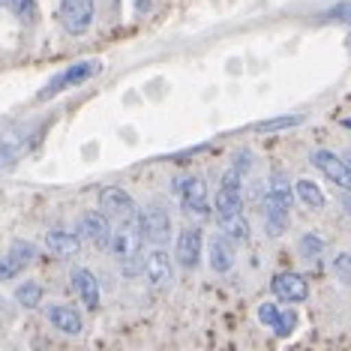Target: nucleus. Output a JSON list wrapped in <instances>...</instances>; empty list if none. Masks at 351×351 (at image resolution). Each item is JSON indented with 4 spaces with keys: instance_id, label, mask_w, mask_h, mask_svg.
<instances>
[{
    "instance_id": "obj_31",
    "label": "nucleus",
    "mask_w": 351,
    "mask_h": 351,
    "mask_svg": "<svg viewBox=\"0 0 351 351\" xmlns=\"http://www.w3.org/2000/svg\"><path fill=\"white\" fill-rule=\"evenodd\" d=\"M342 159H346V162L351 165V150H348V154H342Z\"/></svg>"
},
{
    "instance_id": "obj_26",
    "label": "nucleus",
    "mask_w": 351,
    "mask_h": 351,
    "mask_svg": "<svg viewBox=\"0 0 351 351\" xmlns=\"http://www.w3.org/2000/svg\"><path fill=\"white\" fill-rule=\"evenodd\" d=\"M324 21H333V25H348L351 27V0H342V3L330 6L324 12Z\"/></svg>"
},
{
    "instance_id": "obj_9",
    "label": "nucleus",
    "mask_w": 351,
    "mask_h": 351,
    "mask_svg": "<svg viewBox=\"0 0 351 351\" xmlns=\"http://www.w3.org/2000/svg\"><path fill=\"white\" fill-rule=\"evenodd\" d=\"M99 210L106 213L108 219L114 222H130L138 219V207H135V198L121 186H106L99 189Z\"/></svg>"
},
{
    "instance_id": "obj_17",
    "label": "nucleus",
    "mask_w": 351,
    "mask_h": 351,
    "mask_svg": "<svg viewBox=\"0 0 351 351\" xmlns=\"http://www.w3.org/2000/svg\"><path fill=\"white\" fill-rule=\"evenodd\" d=\"M234 243L228 241V237L222 234H213L210 241H207V265H210L213 274H231V267H234Z\"/></svg>"
},
{
    "instance_id": "obj_15",
    "label": "nucleus",
    "mask_w": 351,
    "mask_h": 351,
    "mask_svg": "<svg viewBox=\"0 0 351 351\" xmlns=\"http://www.w3.org/2000/svg\"><path fill=\"white\" fill-rule=\"evenodd\" d=\"M145 276H147V282L154 285V289H165V285L171 282V276H174V265H171V255L165 252V250H150L145 255Z\"/></svg>"
},
{
    "instance_id": "obj_30",
    "label": "nucleus",
    "mask_w": 351,
    "mask_h": 351,
    "mask_svg": "<svg viewBox=\"0 0 351 351\" xmlns=\"http://www.w3.org/2000/svg\"><path fill=\"white\" fill-rule=\"evenodd\" d=\"M121 270H123V276H126V279L141 276V274H145V255H135V258L121 261Z\"/></svg>"
},
{
    "instance_id": "obj_8",
    "label": "nucleus",
    "mask_w": 351,
    "mask_h": 351,
    "mask_svg": "<svg viewBox=\"0 0 351 351\" xmlns=\"http://www.w3.org/2000/svg\"><path fill=\"white\" fill-rule=\"evenodd\" d=\"M111 252L117 255V261L135 258V255H145V237H141L138 219L130 222H117V228H111Z\"/></svg>"
},
{
    "instance_id": "obj_6",
    "label": "nucleus",
    "mask_w": 351,
    "mask_h": 351,
    "mask_svg": "<svg viewBox=\"0 0 351 351\" xmlns=\"http://www.w3.org/2000/svg\"><path fill=\"white\" fill-rule=\"evenodd\" d=\"M97 19V0H60V25L69 36H84Z\"/></svg>"
},
{
    "instance_id": "obj_2",
    "label": "nucleus",
    "mask_w": 351,
    "mask_h": 351,
    "mask_svg": "<svg viewBox=\"0 0 351 351\" xmlns=\"http://www.w3.org/2000/svg\"><path fill=\"white\" fill-rule=\"evenodd\" d=\"M99 73H102V60H78V63H73V66L60 69L58 75H51L49 82H45L43 90H39L36 99H39V102L54 99V97H60L63 90H73V87L90 82V78L99 75Z\"/></svg>"
},
{
    "instance_id": "obj_20",
    "label": "nucleus",
    "mask_w": 351,
    "mask_h": 351,
    "mask_svg": "<svg viewBox=\"0 0 351 351\" xmlns=\"http://www.w3.org/2000/svg\"><path fill=\"white\" fill-rule=\"evenodd\" d=\"M294 198H298L303 207H309V210H322V207L327 204L322 186H318L315 180H298L294 183Z\"/></svg>"
},
{
    "instance_id": "obj_4",
    "label": "nucleus",
    "mask_w": 351,
    "mask_h": 351,
    "mask_svg": "<svg viewBox=\"0 0 351 351\" xmlns=\"http://www.w3.org/2000/svg\"><path fill=\"white\" fill-rule=\"evenodd\" d=\"M174 193L180 198V207L193 217H207L210 213V198H207V183L198 174H183L174 180Z\"/></svg>"
},
{
    "instance_id": "obj_27",
    "label": "nucleus",
    "mask_w": 351,
    "mask_h": 351,
    "mask_svg": "<svg viewBox=\"0 0 351 351\" xmlns=\"http://www.w3.org/2000/svg\"><path fill=\"white\" fill-rule=\"evenodd\" d=\"M294 327H298V313H294V309H282V315H279L274 333L285 339V337H291V333H294Z\"/></svg>"
},
{
    "instance_id": "obj_18",
    "label": "nucleus",
    "mask_w": 351,
    "mask_h": 351,
    "mask_svg": "<svg viewBox=\"0 0 351 351\" xmlns=\"http://www.w3.org/2000/svg\"><path fill=\"white\" fill-rule=\"evenodd\" d=\"M69 282H73V291L78 294V300H82L87 309H97L99 306V282H97V276H93V270L73 267Z\"/></svg>"
},
{
    "instance_id": "obj_3",
    "label": "nucleus",
    "mask_w": 351,
    "mask_h": 351,
    "mask_svg": "<svg viewBox=\"0 0 351 351\" xmlns=\"http://www.w3.org/2000/svg\"><path fill=\"white\" fill-rule=\"evenodd\" d=\"M138 228L145 243H150L156 250H165V243L171 241V217L162 204H147L145 210H138Z\"/></svg>"
},
{
    "instance_id": "obj_1",
    "label": "nucleus",
    "mask_w": 351,
    "mask_h": 351,
    "mask_svg": "<svg viewBox=\"0 0 351 351\" xmlns=\"http://www.w3.org/2000/svg\"><path fill=\"white\" fill-rule=\"evenodd\" d=\"M261 204H265V228H267V234H270V237L285 234V228H289V222H291L294 186L289 183V178H285L282 171H274V174H270Z\"/></svg>"
},
{
    "instance_id": "obj_22",
    "label": "nucleus",
    "mask_w": 351,
    "mask_h": 351,
    "mask_svg": "<svg viewBox=\"0 0 351 351\" xmlns=\"http://www.w3.org/2000/svg\"><path fill=\"white\" fill-rule=\"evenodd\" d=\"M306 123V114H282V117H270V121L255 123V132H282V130H294V126Z\"/></svg>"
},
{
    "instance_id": "obj_19",
    "label": "nucleus",
    "mask_w": 351,
    "mask_h": 351,
    "mask_svg": "<svg viewBox=\"0 0 351 351\" xmlns=\"http://www.w3.org/2000/svg\"><path fill=\"white\" fill-rule=\"evenodd\" d=\"M45 246L60 255V258H69V255H75L82 250V237L75 234V231H63V228H51L49 234H45Z\"/></svg>"
},
{
    "instance_id": "obj_5",
    "label": "nucleus",
    "mask_w": 351,
    "mask_h": 351,
    "mask_svg": "<svg viewBox=\"0 0 351 351\" xmlns=\"http://www.w3.org/2000/svg\"><path fill=\"white\" fill-rule=\"evenodd\" d=\"M34 145H36V130H30V126H15L6 135H0V171L21 162L34 150Z\"/></svg>"
},
{
    "instance_id": "obj_23",
    "label": "nucleus",
    "mask_w": 351,
    "mask_h": 351,
    "mask_svg": "<svg viewBox=\"0 0 351 351\" xmlns=\"http://www.w3.org/2000/svg\"><path fill=\"white\" fill-rule=\"evenodd\" d=\"M0 6H3L6 12H12L19 21H25V25H34L36 21V0H0Z\"/></svg>"
},
{
    "instance_id": "obj_28",
    "label": "nucleus",
    "mask_w": 351,
    "mask_h": 351,
    "mask_svg": "<svg viewBox=\"0 0 351 351\" xmlns=\"http://www.w3.org/2000/svg\"><path fill=\"white\" fill-rule=\"evenodd\" d=\"M279 315H282V306H279V303H261L258 306V322L265 324V327H270V330H274L276 327V322H279Z\"/></svg>"
},
{
    "instance_id": "obj_24",
    "label": "nucleus",
    "mask_w": 351,
    "mask_h": 351,
    "mask_svg": "<svg viewBox=\"0 0 351 351\" xmlns=\"http://www.w3.org/2000/svg\"><path fill=\"white\" fill-rule=\"evenodd\" d=\"M15 300L25 309H36L39 303H43V285H39L36 279H27V282H21L19 289H15Z\"/></svg>"
},
{
    "instance_id": "obj_7",
    "label": "nucleus",
    "mask_w": 351,
    "mask_h": 351,
    "mask_svg": "<svg viewBox=\"0 0 351 351\" xmlns=\"http://www.w3.org/2000/svg\"><path fill=\"white\" fill-rule=\"evenodd\" d=\"M213 210H217V219L234 217V213L243 210V174H237L234 169L222 174L217 198H213Z\"/></svg>"
},
{
    "instance_id": "obj_12",
    "label": "nucleus",
    "mask_w": 351,
    "mask_h": 351,
    "mask_svg": "<svg viewBox=\"0 0 351 351\" xmlns=\"http://www.w3.org/2000/svg\"><path fill=\"white\" fill-rule=\"evenodd\" d=\"M270 291H274L276 303H303L309 298V282L306 276L285 270V274H276L270 279Z\"/></svg>"
},
{
    "instance_id": "obj_10",
    "label": "nucleus",
    "mask_w": 351,
    "mask_h": 351,
    "mask_svg": "<svg viewBox=\"0 0 351 351\" xmlns=\"http://www.w3.org/2000/svg\"><path fill=\"white\" fill-rule=\"evenodd\" d=\"M202 255H204L202 228H195V226L180 228V234L174 237V261H178L183 270H195L202 265Z\"/></svg>"
},
{
    "instance_id": "obj_14",
    "label": "nucleus",
    "mask_w": 351,
    "mask_h": 351,
    "mask_svg": "<svg viewBox=\"0 0 351 351\" xmlns=\"http://www.w3.org/2000/svg\"><path fill=\"white\" fill-rule=\"evenodd\" d=\"M34 258H36V246L34 243L21 241V237H19V241H12L10 252L0 258V279H15Z\"/></svg>"
},
{
    "instance_id": "obj_13",
    "label": "nucleus",
    "mask_w": 351,
    "mask_h": 351,
    "mask_svg": "<svg viewBox=\"0 0 351 351\" xmlns=\"http://www.w3.org/2000/svg\"><path fill=\"white\" fill-rule=\"evenodd\" d=\"M78 237H87L97 250H108L111 246V219L102 210H87L78 219Z\"/></svg>"
},
{
    "instance_id": "obj_25",
    "label": "nucleus",
    "mask_w": 351,
    "mask_h": 351,
    "mask_svg": "<svg viewBox=\"0 0 351 351\" xmlns=\"http://www.w3.org/2000/svg\"><path fill=\"white\" fill-rule=\"evenodd\" d=\"M324 250H327V243H324L318 234H313V231L300 237V255H303V258L318 261V258H322V255H324Z\"/></svg>"
},
{
    "instance_id": "obj_29",
    "label": "nucleus",
    "mask_w": 351,
    "mask_h": 351,
    "mask_svg": "<svg viewBox=\"0 0 351 351\" xmlns=\"http://www.w3.org/2000/svg\"><path fill=\"white\" fill-rule=\"evenodd\" d=\"M333 274H337L342 282L351 285V252H339L337 258H333Z\"/></svg>"
},
{
    "instance_id": "obj_11",
    "label": "nucleus",
    "mask_w": 351,
    "mask_h": 351,
    "mask_svg": "<svg viewBox=\"0 0 351 351\" xmlns=\"http://www.w3.org/2000/svg\"><path fill=\"white\" fill-rule=\"evenodd\" d=\"M309 162H313L330 183H337L339 189L351 193V165L339 154H333V150H313Z\"/></svg>"
},
{
    "instance_id": "obj_16",
    "label": "nucleus",
    "mask_w": 351,
    "mask_h": 351,
    "mask_svg": "<svg viewBox=\"0 0 351 351\" xmlns=\"http://www.w3.org/2000/svg\"><path fill=\"white\" fill-rule=\"evenodd\" d=\"M45 315H49V322L54 330L66 333V337H78V333L84 330V318L78 313L75 306H69V303H51L49 309H45Z\"/></svg>"
},
{
    "instance_id": "obj_21",
    "label": "nucleus",
    "mask_w": 351,
    "mask_h": 351,
    "mask_svg": "<svg viewBox=\"0 0 351 351\" xmlns=\"http://www.w3.org/2000/svg\"><path fill=\"white\" fill-rule=\"evenodd\" d=\"M219 234L228 237L231 243H246L250 241V222H246L243 213H234V217H222L219 219Z\"/></svg>"
}]
</instances>
